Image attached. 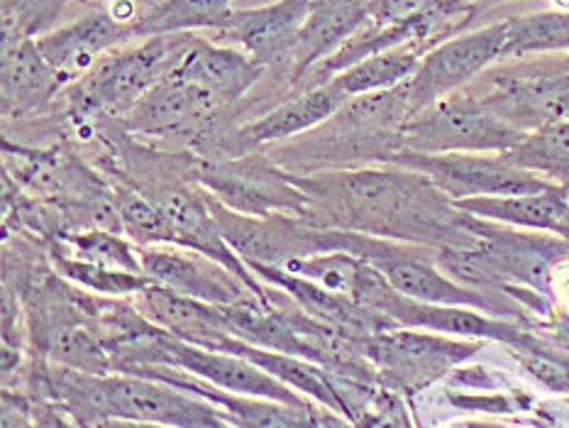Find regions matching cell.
I'll return each instance as SVG.
<instances>
[{"label": "cell", "mask_w": 569, "mask_h": 428, "mask_svg": "<svg viewBox=\"0 0 569 428\" xmlns=\"http://www.w3.org/2000/svg\"><path fill=\"white\" fill-rule=\"evenodd\" d=\"M210 350L242 355V358L254 362L257 367H262L267 375L279 379L281 385L306 391L308 397L323 401L326 407L336 409L340 414H350V404L340 397V391L332 387V382L323 375V370H318V367L311 362L293 358L289 352H269L259 346H250V342L240 340L238 336H226Z\"/></svg>", "instance_id": "obj_23"}, {"label": "cell", "mask_w": 569, "mask_h": 428, "mask_svg": "<svg viewBox=\"0 0 569 428\" xmlns=\"http://www.w3.org/2000/svg\"><path fill=\"white\" fill-rule=\"evenodd\" d=\"M222 110L213 96L187 79L169 73L122 118L126 128L140 135H191L208 126Z\"/></svg>", "instance_id": "obj_14"}, {"label": "cell", "mask_w": 569, "mask_h": 428, "mask_svg": "<svg viewBox=\"0 0 569 428\" xmlns=\"http://www.w3.org/2000/svg\"><path fill=\"white\" fill-rule=\"evenodd\" d=\"M372 8L375 0H313L311 16L279 69L293 89H299L308 71L336 54L372 20Z\"/></svg>", "instance_id": "obj_13"}, {"label": "cell", "mask_w": 569, "mask_h": 428, "mask_svg": "<svg viewBox=\"0 0 569 428\" xmlns=\"http://www.w3.org/2000/svg\"><path fill=\"white\" fill-rule=\"evenodd\" d=\"M142 272L150 285L164 287L206 303L216 306H247L250 299L230 279L232 272L226 267L216 269L198 257H189L177 250H142L140 252Z\"/></svg>", "instance_id": "obj_18"}, {"label": "cell", "mask_w": 569, "mask_h": 428, "mask_svg": "<svg viewBox=\"0 0 569 428\" xmlns=\"http://www.w3.org/2000/svg\"><path fill=\"white\" fill-rule=\"evenodd\" d=\"M311 8L313 0H277L264 8L234 10L228 28L218 34L238 42L257 64L279 71L311 16Z\"/></svg>", "instance_id": "obj_15"}, {"label": "cell", "mask_w": 569, "mask_h": 428, "mask_svg": "<svg viewBox=\"0 0 569 428\" xmlns=\"http://www.w3.org/2000/svg\"><path fill=\"white\" fill-rule=\"evenodd\" d=\"M118 216L122 230L134 242H169L167 220L159 203L147 201L140 193H126L118 199Z\"/></svg>", "instance_id": "obj_30"}, {"label": "cell", "mask_w": 569, "mask_h": 428, "mask_svg": "<svg viewBox=\"0 0 569 428\" xmlns=\"http://www.w3.org/2000/svg\"><path fill=\"white\" fill-rule=\"evenodd\" d=\"M423 57L426 52L418 47H396L389 49V52L375 54L360 61V64L345 69L332 81H336L350 98L396 89V86L413 79V73L418 71Z\"/></svg>", "instance_id": "obj_25"}, {"label": "cell", "mask_w": 569, "mask_h": 428, "mask_svg": "<svg viewBox=\"0 0 569 428\" xmlns=\"http://www.w3.org/2000/svg\"><path fill=\"white\" fill-rule=\"evenodd\" d=\"M81 426L106 419L159 424L169 428H234L222 419L216 404L144 375H89L64 370L57 382Z\"/></svg>", "instance_id": "obj_2"}, {"label": "cell", "mask_w": 569, "mask_h": 428, "mask_svg": "<svg viewBox=\"0 0 569 428\" xmlns=\"http://www.w3.org/2000/svg\"><path fill=\"white\" fill-rule=\"evenodd\" d=\"M360 342L367 358L379 367L383 382L406 395L432 385L481 348V340H452L428 330H381Z\"/></svg>", "instance_id": "obj_8"}, {"label": "cell", "mask_w": 569, "mask_h": 428, "mask_svg": "<svg viewBox=\"0 0 569 428\" xmlns=\"http://www.w3.org/2000/svg\"><path fill=\"white\" fill-rule=\"evenodd\" d=\"M503 59H523L533 54L569 52V10H542L506 20Z\"/></svg>", "instance_id": "obj_27"}, {"label": "cell", "mask_w": 569, "mask_h": 428, "mask_svg": "<svg viewBox=\"0 0 569 428\" xmlns=\"http://www.w3.org/2000/svg\"><path fill=\"white\" fill-rule=\"evenodd\" d=\"M71 248L83 262H91L106 269H118V272L144 275L140 252L132 250V245L122 240L116 232L108 230H89L69 238Z\"/></svg>", "instance_id": "obj_28"}, {"label": "cell", "mask_w": 569, "mask_h": 428, "mask_svg": "<svg viewBox=\"0 0 569 428\" xmlns=\"http://www.w3.org/2000/svg\"><path fill=\"white\" fill-rule=\"evenodd\" d=\"M159 208H162L167 220L169 242H179L183 248H191L198 255L210 257L220 267H226L228 272L238 275L247 285H252L244 265L232 255L228 240L222 238L218 220L208 208V201L198 199V196L189 191H174L159 201Z\"/></svg>", "instance_id": "obj_21"}, {"label": "cell", "mask_w": 569, "mask_h": 428, "mask_svg": "<svg viewBox=\"0 0 569 428\" xmlns=\"http://www.w3.org/2000/svg\"><path fill=\"white\" fill-rule=\"evenodd\" d=\"M455 206L489 223L555 232L569 240V189L562 187L526 196H481V199L455 201Z\"/></svg>", "instance_id": "obj_20"}, {"label": "cell", "mask_w": 569, "mask_h": 428, "mask_svg": "<svg viewBox=\"0 0 569 428\" xmlns=\"http://www.w3.org/2000/svg\"><path fill=\"white\" fill-rule=\"evenodd\" d=\"M49 428H69V426L61 424L59 419H49Z\"/></svg>", "instance_id": "obj_37"}, {"label": "cell", "mask_w": 569, "mask_h": 428, "mask_svg": "<svg viewBox=\"0 0 569 428\" xmlns=\"http://www.w3.org/2000/svg\"><path fill=\"white\" fill-rule=\"evenodd\" d=\"M438 0H375L372 24L377 28H399V24L416 22L436 6Z\"/></svg>", "instance_id": "obj_33"}, {"label": "cell", "mask_w": 569, "mask_h": 428, "mask_svg": "<svg viewBox=\"0 0 569 428\" xmlns=\"http://www.w3.org/2000/svg\"><path fill=\"white\" fill-rule=\"evenodd\" d=\"M159 3H162V0H108L103 8L116 20L126 22V24H132L134 20L142 16V12H147V10L159 6Z\"/></svg>", "instance_id": "obj_35"}, {"label": "cell", "mask_w": 569, "mask_h": 428, "mask_svg": "<svg viewBox=\"0 0 569 428\" xmlns=\"http://www.w3.org/2000/svg\"><path fill=\"white\" fill-rule=\"evenodd\" d=\"M69 0H6L3 3V24H10L30 37H40L42 30L49 28L61 8Z\"/></svg>", "instance_id": "obj_32"}, {"label": "cell", "mask_w": 569, "mask_h": 428, "mask_svg": "<svg viewBox=\"0 0 569 428\" xmlns=\"http://www.w3.org/2000/svg\"><path fill=\"white\" fill-rule=\"evenodd\" d=\"M130 40H134L132 24L116 20L106 8H98L91 16L40 34L37 47L64 86H71L73 79L86 77L106 54Z\"/></svg>", "instance_id": "obj_12"}, {"label": "cell", "mask_w": 569, "mask_h": 428, "mask_svg": "<svg viewBox=\"0 0 569 428\" xmlns=\"http://www.w3.org/2000/svg\"><path fill=\"white\" fill-rule=\"evenodd\" d=\"M513 355L526 370L540 379L548 389L567 395L569 391V360L558 358L555 352H548L540 342H530V346H511Z\"/></svg>", "instance_id": "obj_31"}, {"label": "cell", "mask_w": 569, "mask_h": 428, "mask_svg": "<svg viewBox=\"0 0 569 428\" xmlns=\"http://www.w3.org/2000/svg\"><path fill=\"white\" fill-rule=\"evenodd\" d=\"M308 203L330 208L338 223L362 236L432 242L442 248H475L479 238L460 211L426 175L413 169H355L293 177Z\"/></svg>", "instance_id": "obj_1"}, {"label": "cell", "mask_w": 569, "mask_h": 428, "mask_svg": "<svg viewBox=\"0 0 569 428\" xmlns=\"http://www.w3.org/2000/svg\"><path fill=\"white\" fill-rule=\"evenodd\" d=\"M264 71L267 69L257 64L250 54L238 52L232 47L213 44L198 34H193L187 52L181 54L177 67L171 69V73H177V77L201 86L222 108L238 103L240 98L250 93Z\"/></svg>", "instance_id": "obj_17"}, {"label": "cell", "mask_w": 569, "mask_h": 428, "mask_svg": "<svg viewBox=\"0 0 569 428\" xmlns=\"http://www.w3.org/2000/svg\"><path fill=\"white\" fill-rule=\"evenodd\" d=\"M140 303L152 321L171 330L174 338L193 342V346L213 348L226 336H234L226 311L206 301L181 297L171 289L157 285L144 287L140 291Z\"/></svg>", "instance_id": "obj_22"}, {"label": "cell", "mask_w": 569, "mask_h": 428, "mask_svg": "<svg viewBox=\"0 0 569 428\" xmlns=\"http://www.w3.org/2000/svg\"><path fill=\"white\" fill-rule=\"evenodd\" d=\"M348 101L350 96L345 93L336 81L313 86V89H306L299 96L289 98V101L271 108L269 113L257 118L250 126L240 128L234 132V140H238V145L247 147V150H252V147L259 145L293 138V135L323 126V122L336 116Z\"/></svg>", "instance_id": "obj_19"}, {"label": "cell", "mask_w": 569, "mask_h": 428, "mask_svg": "<svg viewBox=\"0 0 569 428\" xmlns=\"http://www.w3.org/2000/svg\"><path fill=\"white\" fill-rule=\"evenodd\" d=\"M526 135L501 120L479 96L457 91L406 122L401 150L426 155H501L509 152Z\"/></svg>", "instance_id": "obj_4"}, {"label": "cell", "mask_w": 569, "mask_h": 428, "mask_svg": "<svg viewBox=\"0 0 569 428\" xmlns=\"http://www.w3.org/2000/svg\"><path fill=\"white\" fill-rule=\"evenodd\" d=\"M154 352L167 365L181 367L183 372L203 379V382L218 389L232 391V395L271 399L291 404V407H306V401L296 391H291V387L281 385L279 379L267 375L262 367H257L254 362L242 358V355L201 348L174 336L169 338L167 334H157Z\"/></svg>", "instance_id": "obj_11"}, {"label": "cell", "mask_w": 569, "mask_h": 428, "mask_svg": "<svg viewBox=\"0 0 569 428\" xmlns=\"http://www.w3.org/2000/svg\"><path fill=\"white\" fill-rule=\"evenodd\" d=\"M503 155L516 167L533 171L555 187L569 189V120L528 132L521 142Z\"/></svg>", "instance_id": "obj_26"}, {"label": "cell", "mask_w": 569, "mask_h": 428, "mask_svg": "<svg viewBox=\"0 0 569 428\" xmlns=\"http://www.w3.org/2000/svg\"><path fill=\"white\" fill-rule=\"evenodd\" d=\"M3 428H32L28 411L18 399H10V395L3 397Z\"/></svg>", "instance_id": "obj_36"}, {"label": "cell", "mask_w": 569, "mask_h": 428, "mask_svg": "<svg viewBox=\"0 0 569 428\" xmlns=\"http://www.w3.org/2000/svg\"><path fill=\"white\" fill-rule=\"evenodd\" d=\"M59 272L71 281H79L81 287L101 291V293H140L144 287H150V279L144 275L118 272V269H106L91 262H83L79 257H57Z\"/></svg>", "instance_id": "obj_29"}, {"label": "cell", "mask_w": 569, "mask_h": 428, "mask_svg": "<svg viewBox=\"0 0 569 428\" xmlns=\"http://www.w3.org/2000/svg\"><path fill=\"white\" fill-rule=\"evenodd\" d=\"M567 67H569V57H567Z\"/></svg>", "instance_id": "obj_38"}, {"label": "cell", "mask_w": 569, "mask_h": 428, "mask_svg": "<svg viewBox=\"0 0 569 428\" xmlns=\"http://www.w3.org/2000/svg\"><path fill=\"white\" fill-rule=\"evenodd\" d=\"M191 40L193 32L157 34L106 54L77 86L71 83V110L79 116L126 118L159 81L169 77Z\"/></svg>", "instance_id": "obj_3"}, {"label": "cell", "mask_w": 569, "mask_h": 428, "mask_svg": "<svg viewBox=\"0 0 569 428\" xmlns=\"http://www.w3.org/2000/svg\"><path fill=\"white\" fill-rule=\"evenodd\" d=\"M393 167H406L426 175L452 201L481 199V196H526L552 189L533 171L516 167L506 155H426L413 150H399L387 157Z\"/></svg>", "instance_id": "obj_7"}, {"label": "cell", "mask_w": 569, "mask_h": 428, "mask_svg": "<svg viewBox=\"0 0 569 428\" xmlns=\"http://www.w3.org/2000/svg\"><path fill=\"white\" fill-rule=\"evenodd\" d=\"M479 98L521 132L569 120V67L565 61H521L493 69Z\"/></svg>", "instance_id": "obj_6"}, {"label": "cell", "mask_w": 569, "mask_h": 428, "mask_svg": "<svg viewBox=\"0 0 569 428\" xmlns=\"http://www.w3.org/2000/svg\"><path fill=\"white\" fill-rule=\"evenodd\" d=\"M360 428H413V424L408 419L401 399L391 391H383L375 399L369 411H365Z\"/></svg>", "instance_id": "obj_34"}, {"label": "cell", "mask_w": 569, "mask_h": 428, "mask_svg": "<svg viewBox=\"0 0 569 428\" xmlns=\"http://www.w3.org/2000/svg\"><path fill=\"white\" fill-rule=\"evenodd\" d=\"M234 0H162L132 22L134 40L193 30L222 32L232 20Z\"/></svg>", "instance_id": "obj_24"}, {"label": "cell", "mask_w": 569, "mask_h": 428, "mask_svg": "<svg viewBox=\"0 0 569 428\" xmlns=\"http://www.w3.org/2000/svg\"><path fill=\"white\" fill-rule=\"evenodd\" d=\"M198 177L216 193L220 203L244 216H306L308 196L291 175L274 169L262 159H230L203 165Z\"/></svg>", "instance_id": "obj_10"}, {"label": "cell", "mask_w": 569, "mask_h": 428, "mask_svg": "<svg viewBox=\"0 0 569 428\" xmlns=\"http://www.w3.org/2000/svg\"><path fill=\"white\" fill-rule=\"evenodd\" d=\"M340 252H350L379 269L381 277L408 299L438 306H465V309H479L487 313H518L511 303H501L499 299L485 297L479 289L457 285V281L438 272L426 255L406 248V245L340 230Z\"/></svg>", "instance_id": "obj_5"}, {"label": "cell", "mask_w": 569, "mask_h": 428, "mask_svg": "<svg viewBox=\"0 0 569 428\" xmlns=\"http://www.w3.org/2000/svg\"><path fill=\"white\" fill-rule=\"evenodd\" d=\"M506 37H509V24L503 20L475 32L457 34L452 40L432 47L420 61L413 79L408 81L411 113L416 116L428 106L438 103L440 98L457 93L465 83L475 81L479 73L501 61Z\"/></svg>", "instance_id": "obj_9"}, {"label": "cell", "mask_w": 569, "mask_h": 428, "mask_svg": "<svg viewBox=\"0 0 569 428\" xmlns=\"http://www.w3.org/2000/svg\"><path fill=\"white\" fill-rule=\"evenodd\" d=\"M64 89L37 47V37L3 24V113L8 118L37 113Z\"/></svg>", "instance_id": "obj_16"}]
</instances>
